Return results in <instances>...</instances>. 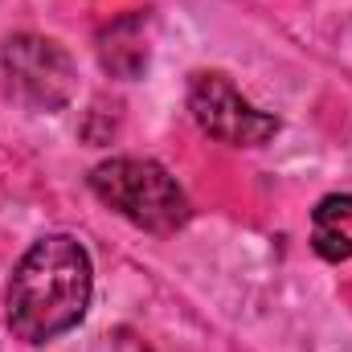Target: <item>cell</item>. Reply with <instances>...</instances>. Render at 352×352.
I'll return each instance as SVG.
<instances>
[{
    "label": "cell",
    "mask_w": 352,
    "mask_h": 352,
    "mask_svg": "<svg viewBox=\"0 0 352 352\" xmlns=\"http://www.w3.org/2000/svg\"><path fill=\"white\" fill-rule=\"evenodd\" d=\"M0 94L29 111H62L74 94V62L50 37H8L0 41Z\"/></svg>",
    "instance_id": "3957f363"
},
{
    "label": "cell",
    "mask_w": 352,
    "mask_h": 352,
    "mask_svg": "<svg viewBox=\"0 0 352 352\" xmlns=\"http://www.w3.org/2000/svg\"><path fill=\"white\" fill-rule=\"evenodd\" d=\"M188 111L197 127L234 148H258L278 131V119L242 98L226 74H192L188 82Z\"/></svg>",
    "instance_id": "277c9868"
},
{
    "label": "cell",
    "mask_w": 352,
    "mask_h": 352,
    "mask_svg": "<svg viewBox=\"0 0 352 352\" xmlns=\"http://www.w3.org/2000/svg\"><path fill=\"white\" fill-rule=\"evenodd\" d=\"M316 254L328 258V263H344L352 258V238L340 230V226H316Z\"/></svg>",
    "instance_id": "5b68a950"
},
{
    "label": "cell",
    "mask_w": 352,
    "mask_h": 352,
    "mask_svg": "<svg viewBox=\"0 0 352 352\" xmlns=\"http://www.w3.org/2000/svg\"><path fill=\"white\" fill-rule=\"evenodd\" d=\"M352 221V197H324L316 205V226H340Z\"/></svg>",
    "instance_id": "8992f818"
},
{
    "label": "cell",
    "mask_w": 352,
    "mask_h": 352,
    "mask_svg": "<svg viewBox=\"0 0 352 352\" xmlns=\"http://www.w3.org/2000/svg\"><path fill=\"white\" fill-rule=\"evenodd\" d=\"M90 307V258L70 234L37 238L8 283V328L25 344H45L82 324Z\"/></svg>",
    "instance_id": "6da1fadb"
},
{
    "label": "cell",
    "mask_w": 352,
    "mask_h": 352,
    "mask_svg": "<svg viewBox=\"0 0 352 352\" xmlns=\"http://www.w3.org/2000/svg\"><path fill=\"white\" fill-rule=\"evenodd\" d=\"M90 188L102 205H111L119 217H127L148 234H173L188 221L184 188L156 160H140V156L102 160L90 173Z\"/></svg>",
    "instance_id": "7a4b0ae2"
}]
</instances>
